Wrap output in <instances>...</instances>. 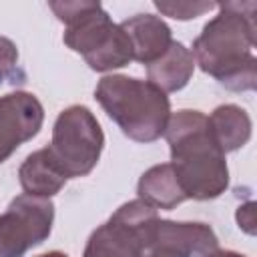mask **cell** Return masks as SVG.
<instances>
[{
  "label": "cell",
  "mask_w": 257,
  "mask_h": 257,
  "mask_svg": "<svg viewBox=\"0 0 257 257\" xmlns=\"http://www.w3.org/2000/svg\"><path fill=\"white\" fill-rule=\"evenodd\" d=\"M207 120L213 141L225 155L239 151L251 139V116L237 104H219L207 116Z\"/></svg>",
  "instance_id": "cell-14"
},
{
  "label": "cell",
  "mask_w": 257,
  "mask_h": 257,
  "mask_svg": "<svg viewBox=\"0 0 257 257\" xmlns=\"http://www.w3.org/2000/svg\"><path fill=\"white\" fill-rule=\"evenodd\" d=\"M143 257H159V255H155V253H151V251H145Z\"/></svg>",
  "instance_id": "cell-20"
},
{
  "label": "cell",
  "mask_w": 257,
  "mask_h": 257,
  "mask_svg": "<svg viewBox=\"0 0 257 257\" xmlns=\"http://www.w3.org/2000/svg\"><path fill=\"white\" fill-rule=\"evenodd\" d=\"M48 8L64 24L62 42L96 72L122 68L133 60V48L120 24H114L100 2L60 0Z\"/></svg>",
  "instance_id": "cell-3"
},
{
  "label": "cell",
  "mask_w": 257,
  "mask_h": 257,
  "mask_svg": "<svg viewBox=\"0 0 257 257\" xmlns=\"http://www.w3.org/2000/svg\"><path fill=\"white\" fill-rule=\"evenodd\" d=\"M157 219V209L139 197L122 203L106 223L90 233L82 257H143Z\"/></svg>",
  "instance_id": "cell-6"
},
{
  "label": "cell",
  "mask_w": 257,
  "mask_h": 257,
  "mask_svg": "<svg viewBox=\"0 0 257 257\" xmlns=\"http://www.w3.org/2000/svg\"><path fill=\"white\" fill-rule=\"evenodd\" d=\"M24 80V72L18 66V46L6 38L0 36V86L4 82L16 84Z\"/></svg>",
  "instance_id": "cell-16"
},
{
  "label": "cell",
  "mask_w": 257,
  "mask_h": 257,
  "mask_svg": "<svg viewBox=\"0 0 257 257\" xmlns=\"http://www.w3.org/2000/svg\"><path fill=\"white\" fill-rule=\"evenodd\" d=\"M219 249V239L211 225L201 221L157 219L149 249L159 257H207Z\"/></svg>",
  "instance_id": "cell-9"
},
{
  "label": "cell",
  "mask_w": 257,
  "mask_h": 257,
  "mask_svg": "<svg viewBox=\"0 0 257 257\" xmlns=\"http://www.w3.org/2000/svg\"><path fill=\"white\" fill-rule=\"evenodd\" d=\"M120 28L131 42L133 60L145 66L159 60L173 42V32L169 24L155 14H135L122 20Z\"/></svg>",
  "instance_id": "cell-10"
},
{
  "label": "cell",
  "mask_w": 257,
  "mask_h": 257,
  "mask_svg": "<svg viewBox=\"0 0 257 257\" xmlns=\"http://www.w3.org/2000/svg\"><path fill=\"white\" fill-rule=\"evenodd\" d=\"M171 151V165L187 195L195 201L221 197L229 187L225 153L211 137L207 114L193 108L171 112L165 135Z\"/></svg>",
  "instance_id": "cell-2"
},
{
  "label": "cell",
  "mask_w": 257,
  "mask_h": 257,
  "mask_svg": "<svg viewBox=\"0 0 257 257\" xmlns=\"http://www.w3.org/2000/svg\"><path fill=\"white\" fill-rule=\"evenodd\" d=\"M207 257H247V255H241L237 251H229V249H215L213 253H209Z\"/></svg>",
  "instance_id": "cell-18"
},
{
  "label": "cell",
  "mask_w": 257,
  "mask_h": 257,
  "mask_svg": "<svg viewBox=\"0 0 257 257\" xmlns=\"http://www.w3.org/2000/svg\"><path fill=\"white\" fill-rule=\"evenodd\" d=\"M137 195L153 209H165V211H173L177 205L187 201V195L171 163H161L147 169L139 179Z\"/></svg>",
  "instance_id": "cell-13"
},
{
  "label": "cell",
  "mask_w": 257,
  "mask_h": 257,
  "mask_svg": "<svg viewBox=\"0 0 257 257\" xmlns=\"http://www.w3.org/2000/svg\"><path fill=\"white\" fill-rule=\"evenodd\" d=\"M18 181L26 195L50 199L56 193H60V189L66 185L68 179L60 171V167L56 165L48 149L44 147L30 153L22 161L18 169Z\"/></svg>",
  "instance_id": "cell-11"
},
{
  "label": "cell",
  "mask_w": 257,
  "mask_h": 257,
  "mask_svg": "<svg viewBox=\"0 0 257 257\" xmlns=\"http://www.w3.org/2000/svg\"><path fill=\"white\" fill-rule=\"evenodd\" d=\"M237 223H239V227L245 231V233H249V235H253L255 233V203L253 201H247L245 205H241L239 209H237Z\"/></svg>",
  "instance_id": "cell-17"
},
{
  "label": "cell",
  "mask_w": 257,
  "mask_h": 257,
  "mask_svg": "<svg viewBox=\"0 0 257 257\" xmlns=\"http://www.w3.org/2000/svg\"><path fill=\"white\" fill-rule=\"evenodd\" d=\"M36 257H68V255L62 253V251H48V253H40V255H36Z\"/></svg>",
  "instance_id": "cell-19"
},
{
  "label": "cell",
  "mask_w": 257,
  "mask_h": 257,
  "mask_svg": "<svg viewBox=\"0 0 257 257\" xmlns=\"http://www.w3.org/2000/svg\"><path fill=\"white\" fill-rule=\"evenodd\" d=\"M54 203L50 199L18 195L0 213V257H24L52 233Z\"/></svg>",
  "instance_id": "cell-7"
},
{
  "label": "cell",
  "mask_w": 257,
  "mask_h": 257,
  "mask_svg": "<svg viewBox=\"0 0 257 257\" xmlns=\"http://www.w3.org/2000/svg\"><path fill=\"white\" fill-rule=\"evenodd\" d=\"M219 14L211 18L193 40V60L221 86L249 92L257 86L255 2H217Z\"/></svg>",
  "instance_id": "cell-1"
},
{
  "label": "cell",
  "mask_w": 257,
  "mask_h": 257,
  "mask_svg": "<svg viewBox=\"0 0 257 257\" xmlns=\"http://www.w3.org/2000/svg\"><path fill=\"white\" fill-rule=\"evenodd\" d=\"M44 122L42 102L26 90L0 96V165L8 161L16 149L32 141Z\"/></svg>",
  "instance_id": "cell-8"
},
{
  "label": "cell",
  "mask_w": 257,
  "mask_h": 257,
  "mask_svg": "<svg viewBox=\"0 0 257 257\" xmlns=\"http://www.w3.org/2000/svg\"><path fill=\"white\" fill-rule=\"evenodd\" d=\"M195 72V60L191 50L183 44L173 40L169 50L147 66V80L161 88L165 94L177 92L189 84Z\"/></svg>",
  "instance_id": "cell-12"
},
{
  "label": "cell",
  "mask_w": 257,
  "mask_h": 257,
  "mask_svg": "<svg viewBox=\"0 0 257 257\" xmlns=\"http://www.w3.org/2000/svg\"><path fill=\"white\" fill-rule=\"evenodd\" d=\"M46 149L66 179L86 177L100 159L104 133L88 106L70 104L58 112Z\"/></svg>",
  "instance_id": "cell-5"
},
{
  "label": "cell",
  "mask_w": 257,
  "mask_h": 257,
  "mask_svg": "<svg viewBox=\"0 0 257 257\" xmlns=\"http://www.w3.org/2000/svg\"><path fill=\"white\" fill-rule=\"evenodd\" d=\"M94 98L131 141L147 145L165 135L171 118V100L149 80L106 74L98 80Z\"/></svg>",
  "instance_id": "cell-4"
},
{
  "label": "cell",
  "mask_w": 257,
  "mask_h": 257,
  "mask_svg": "<svg viewBox=\"0 0 257 257\" xmlns=\"http://www.w3.org/2000/svg\"><path fill=\"white\" fill-rule=\"evenodd\" d=\"M155 8L165 14L171 16L175 20H193L197 16H203L205 12L217 8L215 2H201V0H157Z\"/></svg>",
  "instance_id": "cell-15"
}]
</instances>
